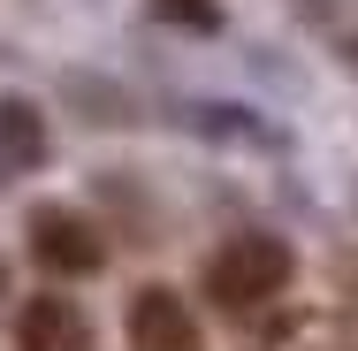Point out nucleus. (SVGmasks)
Listing matches in <instances>:
<instances>
[{
	"mask_svg": "<svg viewBox=\"0 0 358 351\" xmlns=\"http://www.w3.org/2000/svg\"><path fill=\"white\" fill-rule=\"evenodd\" d=\"M289 275H297L289 245H282V237H259V229L229 237L214 260H206V290H214V305H229V313H252V305L282 298Z\"/></svg>",
	"mask_w": 358,
	"mask_h": 351,
	"instance_id": "nucleus-1",
	"label": "nucleus"
},
{
	"mask_svg": "<svg viewBox=\"0 0 358 351\" xmlns=\"http://www.w3.org/2000/svg\"><path fill=\"white\" fill-rule=\"evenodd\" d=\"M23 237H31V260H38L46 275H99V268H107V237L76 207H38Z\"/></svg>",
	"mask_w": 358,
	"mask_h": 351,
	"instance_id": "nucleus-2",
	"label": "nucleus"
},
{
	"mask_svg": "<svg viewBox=\"0 0 358 351\" xmlns=\"http://www.w3.org/2000/svg\"><path fill=\"white\" fill-rule=\"evenodd\" d=\"M122 329H130V351H206L191 305L168 282H145L138 298H130V313H122Z\"/></svg>",
	"mask_w": 358,
	"mask_h": 351,
	"instance_id": "nucleus-3",
	"label": "nucleus"
},
{
	"mask_svg": "<svg viewBox=\"0 0 358 351\" xmlns=\"http://www.w3.org/2000/svg\"><path fill=\"white\" fill-rule=\"evenodd\" d=\"M15 351H92V321L69 298H23L15 305Z\"/></svg>",
	"mask_w": 358,
	"mask_h": 351,
	"instance_id": "nucleus-4",
	"label": "nucleus"
},
{
	"mask_svg": "<svg viewBox=\"0 0 358 351\" xmlns=\"http://www.w3.org/2000/svg\"><path fill=\"white\" fill-rule=\"evenodd\" d=\"M38 160H46V115L0 92V168H38Z\"/></svg>",
	"mask_w": 358,
	"mask_h": 351,
	"instance_id": "nucleus-5",
	"label": "nucleus"
},
{
	"mask_svg": "<svg viewBox=\"0 0 358 351\" xmlns=\"http://www.w3.org/2000/svg\"><path fill=\"white\" fill-rule=\"evenodd\" d=\"M152 8H160L168 23H183V31H214V23H221L214 0H152Z\"/></svg>",
	"mask_w": 358,
	"mask_h": 351,
	"instance_id": "nucleus-6",
	"label": "nucleus"
},
{
	"mask_svg": "<svg viewBox=\"0 0 358 351\" xmlns=\"http://www.w3.org/2000/svg\"><path fill=\"white\" fill-rule=\"evenodd\" d=\"M351 54H358V39H351Z\"/></svg>",
	"mask_w": 358,
	"mask_h": 351,
	"instance_id": "nucleus-7",
	"label": "nucleus"
}]
</instances>
